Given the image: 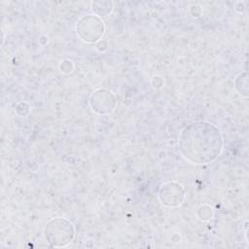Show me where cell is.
Masks as SVG:
<instances>
[{
	"mask_svg": "<svg viewBox=\"0 0 249 249\" xmlns=\"http://www.w3.org/2000/svg\"><path fill=\"white\" fill-rule=\"evenodd\" d=\"M223 149V137L217 126L198 121L180 133L179 150L183 157L195 164H208L214 161Z\"/></svg>",
	"mask_w": 249,
	"mask_h": 249,
	"instance_id": "obj_1",
	"label": "cell"
},
{
	"mask_svg": "<svg viewBox=\"0 0 249 249\" xmlns=\"http://www.w3.org/2000/svg\"><path fill=\"white\" fill-rule=\"evenodd\" d=\"M76 31L82 41L94 43L102 37L104 33V24L97 16L88 15L81 18L77 22Z\"/></svg>",
	"mask_w": 249,
	"mask_h": 249,
	"instance_id": "obj_3",
	"label": "cell"
},
{
	"mask_svg": "<svg viewBox=\"0 0 249 249\" xmlns=\"http://www.w3.org/2000/svg\"><path fill=\"white\" fill-rule=\"evenodd\" d=\"M74 227L66 219L56 218L48 223L45 229L46 239L52 246L61 247L70 243L74 238Z\"/></svg>",
	"mask_w": 249,
	"mask_h": 249,
	"instance_id": "obj_2",
	"label": "cell"
},
{
	"mask_svg": "<svg viewBox=\"0 0 249 249\" xmlns=\"http://www.w3.org/2000/svg\"><path fill=\"white\" fill-rule=\"evenodd\" d=\"M159 197L162 204L167 206H178L184 198V191L182 186L176 183H165L160 187Z\"/></svg>",
	"mask_w": 249,
	"mask_h": 249,
	"instance_id": "obj_4",
	"label": "cell"
}]
</instances>
